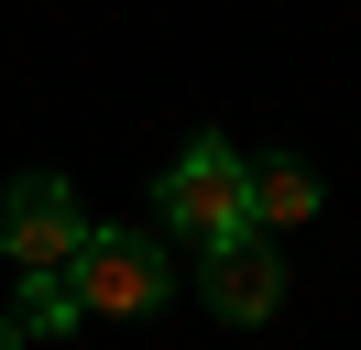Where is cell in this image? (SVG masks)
<instances>
[{
  "mask_svg": "<svg viewBox=\"0 0 361 350\" xmlns=\"http://www.w3.org/2000/svg\"><path fill=\"white\" fill-rule=\"evenodd\" d=\"M154 197H164V230L197 241V252H208V241H230V230H252V164L219 143V131H208V143H186L176 175H164Z\"/></svg>",
  "mask_w": 361,
  "mask_h": 350,
  "instance_id": "cell-1",
  "label": "cell"
},
{
  "mask_svg": "<svg viewBox=\"0 0 361 350\" xmlns=\"http://www.w3.org/2000/svg\"><path fill=\"white\" fill-rule=\"evenodd\" d=\"M66 284H77V318H154L164 306V252L142 230H88Z\"/></svg>",
  "mask_w": 361,
  "mask_h": 350,
  "instance_id": "cell-2",
  "label": "cell"
},
{
  "mask_svg": "<svg viewBox=\"0 0 361 350\" xmlns=\"http://www.w3.org/2000/svg\"><path fill=\"white\" fill-rule=\"evenodd\" d=\"M77 241H88L77 186H66V175H23V186H11V208H0V252H11V274H66Z\"/></svg>",
  "mask_w": 361,
  "mask_h": 350,
  "instance_id": "cell-3",
  "label": "cell"
},
{
  "mask_svg": "<svg viewBox=\"0 0 361 350\" xmlns=\"http://www.w3.org/2000/svg\"><path fill=\"white\" fill-rule=\"evenodd\" d=\"M208 306H219V318H274V306H285V262L263 252V219H252V230H230V241H208Z\"/></svg>",
  "mask_w": 361,
  "mask_h": 350,
  "instance_id": "cell-4",
  "label": "cell"
},
{
  "mask_svg": "<svg viewBox=\"0 0 361 350\" xmlns=\"http://www.w3.org/2000/svg\"><path fill=\"white\" fill-rule=\"evenodd\" d=\"M307 208H317V175L295 153H263L252 164V219H307Z\"/></svg>",
  "mask_w": 361,
  "mask_h": 350,
  "instance_id": "cell-5",
  "label": "cell"
},
{
  "mask_svg": "<svg viewBox=\"0 0 361 350\" xmlns=\"http://www.w3.org/2000/svg\"><path fill=\"white\" fill-rule=\"evenodd\" d=\"M23 328H77V284L66 274H23Z\"/></svg>",
  "mask_w": 361,
  "mask_h": 350,
  "instance_id": "cell-6",
  "label": "cell"
},
{
  "mask_svg": "<svg viewBox=\"0 0 361 350\" xmlns=\"http://www.w3.org/2000/svg\"><path fill=\"white\" fill-rule=\"evenodd\" d=\"M0 350H23V318H0Z\"/></svg>",
  "mask_w": 361,
  "mask_h": 350,
  "instance_id": "cell-7",
  "label": "cell"
}]
</instances>
